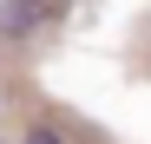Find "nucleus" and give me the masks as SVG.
I'll use <instances>...</instances> for the list:
<instances>
[{"label":"nucleus","instance_id":"nucleus-1","mask_svg":"<svg viewBox=\"0 0 151 144\" xmlns=\"http://www.w3.org/2000/svg\"><path fill=\"white\" fill-rule=\"evenodd\" d=\"M40 20H46V7H40V0H0V39L27 46V39L40 33Z\"/></svg>","mask_w":151,"mask_h":144},{"label":"nucleus","instance_id":"nucleus-2","mask_svg":"<svg viewBox=\"0 0 151 144\" xmlns=\"http://www.w3.org/2000/svg\"><path fill=\"white\" fill-rule=\"evenodd\" d=\"M20 144H72V131L59 125V118H33V125L20 131Z\"/></svg>","mask_w":151,"mask_h":144}]
</instances>
